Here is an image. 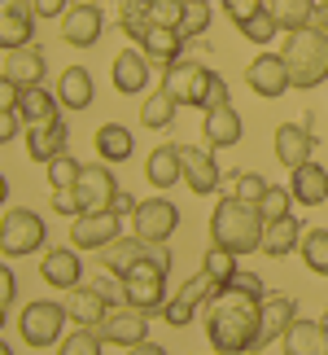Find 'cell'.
<instances>
[{
	"mask_svg": "<svg viewBox=\"0 0 328 355\" xmlns=\"http://www.w3.org/2000/svg\"><path fill=\"white\" fill-rule=\"evenodd\" d=\"M39 277H44V285H53V290H79V281H84V263H79L75 250H48L44 263H39Z\"/></svg>",
	"mask_w": 328,
	"mask_h": 355,
	"instance_id": "484cf974",
	"label": "cell"
},
{
	"mask_svg": "<svg viewBox=\"0 0 328 355\" xmlns=\"http://www.w3.org/2000/svg\"><path fill=\"white\" fill-rule=\"evenodd\" d=\"M109 79H114L118 92H127V97H140L149 88V58L140 49H122L114 53V62H109Z\"/></svg>",
	"mask_w": 328,
	"mask_h": 355,
	"instance_id": "ffe728a7",
	"label": "cell"
},
{
	"mask_svg": "<svg viewBox=\"0 0 328 355\" xmlns=\"http://www.w3.org/2000/svg\"><path fill=\"white\" fill-rule=\"evenodd\" d=\"M35 18H66V9H71V0H31Z\"/></svg>",
	"mask_w": 328,
	"mask_h": 355,
	"instance_id": "681fc988",
	"label": "cell"
},
{
	"mask_svg": "<svg viewBox=\"0 0 328 355\" xmlns=\"http://www.w3.org/2000/svg\"><path fill=\"white\" fill-rule=\"evenodd\" d=\"M206 26H210V5H188L180 35L184 40H197V35H206Z\"/></svg>",
	"mask_w": 328,
	"mask_h": 355,
	"instance_id": "f6af8a7d",
	"label": "cell"
},
{
	"mask_svg": "<svg viewBox=\"0 0 328 355\" xmlns=\"http://www.w3.org/2000/svg\"><path fill=\"white\" fill-rule=\"evenodd\" d=\"M44 71H48V58L35 44H26L18 53H5V71H0V75L13 79L18 88H39V84H44Z\"/></svg>",
	"mask_w": 328,
	"mask_h": 355,
	"instance_id": "603a6c76",
	"label": "cell"
},
{
	"mask_svg": "<svg viewBox=\"0 0 328 355\" xmlns=\"http://www.w3.org/2000/svg\"><path fill=\"white\" fill-rule=\"evenodd\" d=\"M5 5H9V0H0V9H5Z\"/></svg>",
	"mask_w": 328,
	"mask_h": 355,
	"instance_id": "e7e4bbea",
	"label": "cell"
},
{
	"mask_svg": "<svg viewBox=\"0 0 328 355\" xmlns=\"http://www.w3.org/2000/svg\"><path fill=\"white\" fill-rule=\"evenodd\" d=\"M241 35L250 40V44H271V40L280 35V26H276V18H271L267 9H258L250 22H241Z\"/></svg>",
	"mask_w": 328,
	"mask_h": 355,
	"instance_id": "ab89813d",
	"label": "cell"
},
{
	"mask_svg": "<svg viewBox=\"0 0 328 355\" xmlns=\"http://www.w3.org/2000/svg\"><path fill=\"white\" fill-rule=\"evenodd\" d=\"M5 202H9V175L0 171V207H5Z\"/></svg>",
	"mask_w": 328,
	"mask_h": 355,
	"instance_id": "680465c9",
	"label": "cell"
},
{
	"mask_svg": "<svg viewBox=\"0 0 328 355\" xmlns=\"http://www.w3.org/2000/svg\"><path fill=\"white\" fill-rule=\"evenodd\" d=\"M35 35V9L31 0H9L5 9H0V49L5 53H18L31 44Z\"/></svg>",
	"mask_w": 328,
	"mask_h": 355,
	"instance_id": "2e32d148",
	"label": "cell"
},
{
	"mask_svg": "<svg viewBox=\"0 0 328 355\" xmlns=\"http://www.w3.org/2000/svg\"><path fill=\"white\" fill-rule=\"evenodd\" d=\"M149 5L154 0H114V22H118V31H127L136 44L145 40V31L154 22H149Z\"/></svg>",
	"mask_w": 328,
	"mask_h": 355,
	"instance_id": "836d02e7",
	"label": "cell"
},
{
	"mask_svg": "<svg viewBox=\"0 0 328 355\" xmlns=\"http://www.w3.org/2000/svg\"><path fill=\"white\" fill-rule=\"evenodd\" d=\"M320 338H324V355H328V311L320 316Z\"/></svg>",
	"mask_w": 328,
	"mask_h": 355,
	"instance_id": "91938a15",
	"label": "cell"
},
{
	"mask_svg": "<svg viewBox=\"0 0 328 355\" xmlns=\"http://www.w3.org/2000/svg\"><path fill=\"white\" fill-rule=\"evenodd\" d=\"M219 5H224V13H228V18L241 26V22H250L254 13L263 9V0H219Z\"/></svg>",
	"mask_w": 328,
	"mask_h": 355,
	"instance_id": "bcb514c9",
	"label": "cell"
},
{
	"mask_svg": "<svg viewBox=\"0 0 328 355\" xmlns=\"http://www.w3.org/2000/svg\"><path fill=\"white\" fill-rule=\"evenodd\" d=\"M289 202H293V193L289 189H280V184H271L263 198H258V215H263V220L271 224V220H284V215H289Z\"/></svg>",
	"mask_w": 328,
	"mask_h": 355,
	"instance_id": "ee69618b",
	"label": "cell"
},
{
	"mask_svg": "<svg viewBox=\"0 0 328 355\" xmlns=\"http://www.w3.org/2000/svg\"><path fill=\"white\" fill-rule=\"evenodd\" d=\"M228 180L232 184H237V193H232V198H241V202H250V207H258V198H263L267 193V180H263V175H258V171H232L228 175Z\"/></svg>",
	"mask_w": 328,
	"mask_h": 355,
	"instance_id": "b9f144b4",
	"label": "cell"
},
{
	"mask_svg": "<svg viewBox=\"0 0 328 355\" xmlns=\"http://www.w3.org/2000/svg\"><path fill=\"white\" fill-rule=\"evenodd\" d=\"M92 97H97L92 71H84V66H71V71H62V79H57V101H62V110H88Z\"/></svg>",
	"mask_w": 328,
	"mask_h": 355,
	"instance_id": "f546056e",
	"label": "cell"
},
{
	"mask_svg": "<svg viewBox=\"0 0 328 355\" xmlns=\"http://www.w3.org/2000/svg\"><path fill=\"white\" fill-rule=\"evenodd\" d=\"M101 334L97 329H75L71 338H62V347H57V355H101Z\"/></svg>",
	"mask_w": 328,
	"mask_h": 355,
	"instance_id": "7bdbcfd3",
	"label": "cell"
},
{
	"mask_svg": "<svg viewBox=\"0 0 328 355\" xmlns=\"http://www.w3.org/2000/svg\"><path fill=\"white\" fill-rule=\"evenodd\" d=\"M210 84H215V71H206L201 62H175V66L162 71V92H167L180 110H206Z\"/></svg>",
	"mask_w": 328,
	"mask_h": 355,
	"instance_id": "5b68a950",
	"label": "cell"
},
{
	"mask_svg": "<svg viewBox=\"0 0 328 355\" xmlns=\"http://www.w3.org/2000/svg\"><path fill=\"white\" fill-rule=\"evenodd\" d=\"M175 110H180V105L158 88V92H149V97L140 101V123H145L149 132H162V128H171V123H175Z\"/></svg>",
	"mask_w": 328,
	"mask_h": 355,
	"instance_id": "d590c367",
	"label": "cell"
},
{
	"mask_svg": "<svg viewBox=\"0 0 328 355\" xmlns=\"http://www.w3.org/2000/svg\"><path fill=\"white\" fill-rule=\"evenodd\" d=\"M44 220L31 211V207H13L5 220H0V250L9 259H22V254H35L44 245Z\"/></svg>",
	"mask_w": 328,
	"mask_h": 355,
	"instance_id": "52a82bcc",
	"label": "cell"
},
{
	"mask_svg": "<svg viewBox=\"0 0 328 355\" xmlns=\"http://www.w3.org/2000/svg\"><path fill=\"white\" fill-rule=\"evenodd\" d=\"M75 193H79V207H84V215H92V211H114L118 180H114V171H109L105 162H88V167L79 171Z\"/></svg>",
	"mask_w": 328,
	"mask_h": 355,
	"instance_id": "30bf717a",
	"label": "cell"
},
{
	"mask_svg": "<svg viewBox=\"0 0 328 355\" xmlns=\"http://www.w3.org/2000/svg\"><path fill=\"white\" fill-rule=\"evenodd\" d=\"M316 154V132L302 128V123H280L276 128V158H280V167H307V162H316L311 158Z\"/></svg>",
	"mask_w": 328,
	"mask_h": 355,
	"instance_id": "e0dca14e",
	"label": "cell"
},
{
	"mask_svg": "<svg viewBox=\"0 0 328 355\" xmlns=\"http://www.w3.org/2000/svg\"><path fill=\"white\" fill-rule=\"evenodd\" d=\"M105 31V13L101 5H71L62 18V40L71 49H92Z\"/></svg>",
	"mask_w": 328,
	"mask_h": 355,
	"instance_id": "9a60e30c",
	"label": "cell"
},
{
	"mask_svg": "<svg viewBox=\"0 0 328 355\" xmlns=\"http://www.w3.org/2000/svg\"><path fill=\"white\" fill-rule=\"evenodd\" d=\"M92 290H97V294L105 298L109 307H127V298H122V281L114 285V281H109V277H97V281H92Z\"/></svg>",
	"mask_w": 328,
	"mask_h": 355,
	"instance_id": "c3c4849f",
	"label": "cell"
},
{
	"mask_svg": "<svg viewBox=\"0 0 328 355\" xmlns=\"http://www.w3.org/2000/svg\"><path fill=\"white\" fill-rule=\"evenodd\" d=\"M18 132H22V119H18V110H0V145H9Z\"/></svg>",
	"mask_w": 328,
	"mask_h": 355,
	"instance_id": "816d5d0a",
	"label": "cell"
},
{
	"mask_svg": "<svg viewBox=\"0 0 328 355\" xmlns=\"http://www.w3.org/2000/svg\"><path fill=\"white\" fill-rule=\"evenodd\" d=\"M109 311L114 307H109L92 285H79V290H71V298H66V316L75 320V329H101Z\"/></svg>",
	"mask_w": 328,
	"mask_h": 355,
	"instance_id": "7402d4cb",
	"label": "cell"
},
{
	"mask_svg": "<svg viewBox=\"0 0 328 355\" xmlns=\"http://www.w3.org/2000/svg\"><path fill=\"white\" fill-rule=\"evenodd\" d=\"M302 263L316 277H328V228H311L302 237Z\"/></svg>",
	"mask_w": 328,
	"mask_h": 355,
	"instance_id": "8d00e7d4",
	"label": "cell"
},
{
	"mask_svg": "<svg viewBox=\"0 0 328 355\" xmlns=\"http://www.w3.org/2000/svg\"><path fill=\"white\" fill-rule=\"evenodd\" d=\"M215 294H219V285L206 277V272H197V277H188V281H184V290L175 294L167 307H162V320L175 324V329H184V324L197 316V307H206Z\"/></svg>",
	"mask_w": 328,
	"mask_h": 355,
	"instance_id": "8fae6325",
	"label": "cell"
},
{
	"mask_svg": "<svg viewBox=\"0 0 328 355\" xmlns=\"http://www.w3.org/2000/svg\"><path fill=\"white\" fill-rule=\"evenodd\" d=\"M145 180L154 184V189L184 184V158H180V141H171V145H158L154 154L145 158Z\"/></svg>",
	"mask_w": 328,
	"mask_h": 355,
	"instance_id": "cb8c5ba5",
	"label": "cell"
},
{
	"mask_svg": "<svg viewBox=\"0 0 328 355\" xmlns=\"http://www.w3.org/2000/svg\"><path fill=\"white\" fill-rule=\"evenodd\" d=\"M284 355H324V338H320V320H293L289 334L280 338Z\"/></svg>",
	"mask_w": 328,
	"mask_h": 355,
	"instance_id": "d6a6232c",
	"label": "cell"
},
{
	"mask_svg": "<svg viewBox=\"0 0 328 355\" xmlns=\"http://www.w3.org/2000/svg\"><path fill=\"white\" fill-rule=\"evenodd\" d=\"M53 211H57V215H84L79 193H75V189H53Z\"/></svg>",
	"mask_w": 328,
	"mask_h": 355,
	"instance_id": "7dc6e473",
	"label": "cell"
},
{
	"mask_svg": "<svg viewBox=\"0 0 328 355\" xmlns=\"http://www.w3.org/2000/svg\"><path fill=\"white\" fill-rule=\"evenodd\" d=\"M302 220L298 215H284V220H271L267 233H263V254L271 259H284L289 250H302Z\"/></svg>",
	"mask_w": 328,
	"mask_h": 355,
	"instance_id": "4dcf8cb0",
	"label": "cell"
},
{
	"mask_svg": "<svg viewBox=\"0 0 328 355\" xmlns=\"http://www.w3.org/2000/svg\"><path fill=\"white\" fill-rule=\"evenodd\" d=\"M180 158H184V184L193 189L197 198L219 193V162H215V149H206V145H180Z\"/></svg>",
	"mask_w": 328,
	"mask_h": 355,
	"instance_id": "5bb4252c",
	"label": "cell"
},
{
	"mask_svg": "<svg viewBox=\"0 0 328 355\" xmlns=\"http://www.w3.org/2000/svg\"><path fill=\"white\" fill-rule=\"evenodd\" d=\"M263 9L276 18V26L284 35H293V31H302V26L316 22V0H263Z\"/></svg>",
	"mask_w": 328,
	"mask_h": 355,
	"instance_id": "1f68e13d",
	"label": "cell"
},
{
	"mask_svg": "<svg viewBox=\"0 0 328 355\" xmlns=\"http://www.w3.org/2000/svg\"><path fill=\"white\" fill-rule=\"evenodd\" d=\"M167 272H171V250L167 245H149V259L122 277V298H127V307L145 311V316H154V311L167 307L171 303L167 298Z\"/></svg>",
	"mask_w": 328,
	"mask_h": 355,
	"instance_id": "277c9868",
	"label": "cell"
},
{
	"mask_svg": "<svg viewBox=\"0 0 328 355\" xmlns=\"http://www.w3.org/2000/svg\"><path fill=\"white\" fill-rule=\"evenodd\" d=\"M184 13H188L184 0H154V5H149V22H154V26H171V31H180V26H184Z\"/></svg>",
	"mask_w": 328,
	"mask_h": 355,
	"instance_id": "60d3db41",
	"label": "cell"
},
{
	"mask_svg": "<svg viewBox=\"0 0 328 355\" xmlns=\"http://www.w3.org/2000/svg\"><path fill=\"white\" fill-rule=\"evenodd\" d=\"M263 233H267V220L258 215V207H250L241 198H219V207L210 211V245L215 250H228V254L263 250Z\"/></svg>",
	"mask_w": 328,
	"mask_h": 355,
	"instance_id": "7a4b0ae2",
	"label": "cell"
},
{
	"mask_svg": "<svg viewBox=\"0 0 328 355\" xmlns=\"http://www.w3.org/2000/svg\"><path fill=\"white\" fill-rule=\"evenodd\" d=\"M136 207H140V202H131V193H122V189H118V198H114V215H136Z\"/></svg>",
	"mask_w": 328,
	"mask_h": 355,
	"instance_id": "11a10c76",
	"label": "cell"
},
{
	"mask_svg": "<svg viewBox=\"0 0 328 355\" xmlns=\"http://www.w3.org/2000/svg\"><path fill=\"white\" fill-rule=\"evenodd\" d=\"M66 141H71V128H66V119L57 123H44V128H26V158L31 162H48L66 154Z\"/></svg>",
	"mask_w": 328,
	"mask_h": 355,
	"instance_id": "44dd1931",
	"label": "cell"
},
{
	"mask_svg": "<svg viewBox=\"0 0 328 355\" xmlns=\"http://www.w3.org/2000/svg\"><path fill=\"white\" fill-rule=\"evenodd\" d=\"M263 277L237 272V281L224 285L206 303V338L215 355H250L263 324Z\"/></svg>",
	"mask_w": 328,
	"mask_h": 355,
	"instance_id": "6da1fadb",
	"label": "cell"
},
{
	"mask_svg": "<svg viewBox=\"0 0 328 355\" xmlns=\"http://www.w3.org/2000/svg\"><path fill=\"white\" fill-rule=\"evenodd\" d=\"M18 119L26 123V128H44V123H57V119H62V101H57V92H48L44 84H39V88H22Z\"/></svg>",
	"mask_w": 328,
	"mask_h": 355,
	"instance_id": "83f0119b",
	"label": "cell"
},
{
	"mask_svg": "<svg viewBox=\"0 0 328 355\" xmlns=\"http://www.w3.org/2000/svg\"><path fill=\"white\" fill-rule=\"evenodd\" d=\"M215 105H228V79H224V75H215V84H210V101H206V110H215Z\"/></svg>",
	"mask_w": 328,
	"mask_h": 355,
	"instance_id": "db71d44e",
	"label": "cell"
},
{
	"mask_svg": "<svg viewBox=\"0 0 328 355\" xmlns=\"http://www.w3.org/2000/svg\"><path fill=\"white\" fill-rule=\"evenodd\" d=\"M118 237H122V215L114 211H92L71 224V250H105Z\"/></svg>",
	"mask_w": 328,
	"mask_h": 355,
	"instance_id": "9c48e42d",
	"label": "cell"
},
{
	"mask_svg": "<svg viewBox=\"0 0 328 355\" xmlns=\"http://www.w3.org/2000/svg\"><path fill=\"white\" fill-rule=\"evenodd\" d=\"M184 5H210V0H184Z\"/></svg>",
	"mask_w": 328,
	"mask_h": 355,
	"instance_id": "be15d7a7",
	"label": "cell"
},
{
	"mask_svg": "<svg viewBox=\"0 0 328 355\" xmlns=\"http://www.w3.org/2000/svg\"><path fill=\"white\" fill-rule=\"evenodd\" d=\"M5 324H9V307H0V329H5Z\"/></svg>",
	"mask_w": 328,
	"mask_h": 355,
	"instance_id": "94428289",
	"label": "cell"
},
{
	"mask_svg": "<svg viewBox=\"0 0 328 355\" xmlns=\"http://www.w3.org/2000/svg\"><path fill=\"white\" fill-rule=\"evenodd\" d=\"M131 224H136V237L145 245H167L175 237V228H180V207L171 198H149L136 207Z\"/></svg>",
	"mask_w": 328,
	"mask_h": 355,
	"instance_id": "ba28073f",
	"label": "cell"
},
{
	"mask_svg": "<svg viewBox=\"0 0 328 355\" xmlns=\"http://www.w3.org/2000/svg\"><path fill=\"white\" fill-rule=\"evenodd\" d=\"M18 101H22V88L0 75V110H18Z\"/></svg>",
	"mask_w": 328,
	"mask_h": 355,
	"instance_id": "f5cc1de1",
	"label": "cell"
},
{
	"mask_svg": "<svg viewBox=\"0 0 328 355\" xmlns=\"http://www.w3.org/2000/svg\"><path fill=\"white\" fill-rule=\"evenodd\" d=\"M18 298V277L9 272V263H0V307H9Z\"/></svg>",
	"mask_w": 328,
	"mask_h": 355,
	"instance_id": "f907efd6",
	"label": "cell"
},
{
	"mask_svg": "<svg viewBox=\"0 0 328 355\" xmlns=\"http://www.w3.org/2000/svg\"><path fill=\"white\" fill-rule=\"evenodd\" d=\"M316 26H320V31L328 35V0H324V5H320V9H316Z\"/></svg>",
	"mask_w": 328,
	"mask_h": 355,
	"instance_id": "6f0895ef",
	"label": "cell"
},
{
	"mask_svg": "<svg viewBox=\"0 0 328 355\" xmlns=\"http://www.w3.org/2000/svg\"><path fill=\"white\" fill-rule=\"evenodd\" d=\"M79 171H84V162H75L71 154H62V158H53L44 167V180H48V189H75Z\"/></svg>",
	"mask_w": 328,
	"mask_h": 355,
	"instance_id": "f35d334b",
	"label": "cell"
},
{
	"mask_svg": "<svg viewBox=\"0 0 328 355\" xmlns=\"http://www.w3.org/2000/svg\"><path fill=\"white\" fill-rule=\"evenodd\" d=\"M97 154H101V162H127L131 158V132L122 123L97 128Z\"/></svg>",
	"mask_w": 328,
	"mask_h": 355,
	"instance_id": "e575fe53",
	"label": "cell"
},
{
	"mask_svg": "<svg viewBox=\"0 0 328 355\" xmlns=\"http://www.w3.org/2000/svg\"><path fill=\"white\" fill-rule=\"evenodd\" d=\"M293 316H298V298H293V294H267V298H263V324H258L254 351H263V347L276 343V338L289 334Z\"/></svg>",
	"mask_w": 328,
	"mask_h": 355,
	"instance_id": "ac0fdd59",
	"label": "cell"
},
{
	"mask_svg": "<svg viewBox=\"0 0 328 355\" xmlns=\"http://www.w3.org/2000/svg\"><path fill=\"white\" fill-rule=\"evenodd\" d=\"M201 136H206V149H232V145H241L245 123H241L237 110H232V101L228 105H215V110H201Z\"/></svg>",
	"mask_w": 328,
	"mask_h": 355,
	"instance_id": "d6986e66",
	"label": "cell"
},
{
	"mask_svg": "<svg viewBox=\"0 0 328 355\" xmlns=\"http://www.w3.org/2000/svg\"><path fill=\"white\" fill-rule=\"evenodd\" d=\"M0 355H13V347H9V343H0Z\"/></svg>",
	"mask_w": 328,
	"mask_h": 355,
	"instance_id": "6125c7cd",
	"label": "cell"
},
{
	"mask_svg": "<svg viewBox=\"0 0 328 355\" xmlns=\"http://www.w3.org/2000/svg\"><path fill=\"white\" fill-rule=\"evenodd\" d=\"M66 303H26L22 307V320H18V334H22V343L26 347H53V343H62V329H66Z\"/></svg>",
	"mask_w": 328,
	"mask_h": 355,
	"instance_id": "8992f818",
	"label": "cell"
},
{
	"mask_svg": "<svg viewBox=\"0 0 328 355\" xmlns=\"http://www.w3.org/2000/svg\"><path fill=\"white\" fill-rule=\"evenodd\" d=\"M201 272H206V277L219 285V290H224V285H232L237 281V254H228V250H206V259H201Z\"/></svg>",
	"mask_w": 328,
	"mask_h": 355,
	"instance_id": "74e56055",
	"label": "cell"
},
{
	"mask_svg": "<svg viewBox=\"0 0 328 355\" xmlns=\"http://www.w3.org/2000/svg\"><path fill=\"white\" fill-rule=\"evenodd\" d=\"M289 193L298 207H320L328 202V167L324 162H307V167L289 171Z\"/></svg>",
	"mask_w": 328,
	"mask_h": 355,
	"instance_id": "d4e9b609",
	"label": "cell"
},
{
	"mask_svg": "<svg viewBox=\"0 0 328 355\" xmlns=\"http://www.w3.org/2000/svg\"><path fill=\"white\" fill-rule=\"evenodd\" d=\"M131 355H167V347L162 343H140V347H131Z\"/></svg>",
	"mask_w": 328,
	"mask_h": 355,
	"instance_id": "9f6ffc18",
	"label": "cell"
},
{
	"mask_svg": "<svg viewBox=\"0 0 328 355\" xmlns=\"http://www.w3.org/2000/svg\"><path fill=\"white\" fill-rule=\"evenodd\" d=\"M245 84H250L263 101H276L284 97L293 84H289V66H284L280 53H258V58L245 66Z\"/></svg>",
	"mask_w": 328,
	"mask_h": 355,
	"instance_id": "7c38bea8",
	"label": "cell"
},
{
	"mask_svg": "<svg viewBox=\"0 0 328 355\" xmlns=\"http://www.w3.org/2000/svg\"><path fill=\"white\" fill-rule=\"evenodd\" d=\"M145 259H149V245L140 237H118V241H109L101 250V268L114 272V281H122L131 268H140Z\"/></svg>",
	"mask_w": 328,
	"mask_h": 355,
	"instance_id": "f1b7e54d",
	"label": "cell"
},
{
	"mask_svg": "<svg viewBox=\"0 0 328 355\" xmlns=\"http://www.w3.org/2000/svg\"><path fill=\"white\" fill-rule=\"evenodd\" d=\"M284 66H289V84L293 88H320L328 79V35L320 31L316 22L302 26V31L284 35Z\"/></svg>",
	"mask_w": 328,
	"mask_h": 355,
	"instance_id": "3957f363",
	"label": "cell"
},
{
	"mask_svg": "<svg viewBox=\"0 0 328 355\" xmlns=\"http://www.w3.org/2000/svg\"><path fill=\"white\" fill-rule=\"evenodd\" d=\"M101 343H114V347H140V343H149V316L145 311H136V307H114L105 316V324H101Z\"/></svg>",
	"mask_w": 328,
	"mask_h": 355,
	"instance_id": "4fadbf2b",
	"label": "cell"
},
{
	"mask_svg": "<svg viewBox=\"0 0 328 355\" xmlns=\"http://www.w3.org/2000/svg\"><path fill=\"white\" fill-rule=\"evenodd\" d=\"M184 44H188V40H184L180 31H171V26H149L145 40H140L136 49H140L149 62H158L162 71H167V66H175V62L184 58Z\"/></svg>",
	"mask_w": 328,
	"mask_h": 355,
	"instance_id": "4316f807",
	"label": "cell"
}]
</instances>
